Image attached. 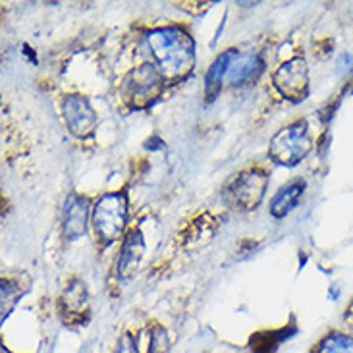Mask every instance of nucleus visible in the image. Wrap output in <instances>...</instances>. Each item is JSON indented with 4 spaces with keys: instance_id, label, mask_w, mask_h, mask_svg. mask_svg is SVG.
<instances>
[{
    "instance_id": "f03ea898",
    "label": "nucleus",
    "mask_w": 353,
    "mask_h": 353,
    "mask_svg": "<svg viewBox=\"0 0 353 353\" xmlns=\"http://www.w3.org/2000/svg\"><path fill=\"white\" fill-rule=\"evenodd\" d=\"M313 141L309 135V125L305 120H297L286 125L270 139L268 154L276 164L282 166H296L311 151Z\"/></svg>"
},
{
    "instance_id": "6e6552de",
    "label": "nucleus",
    "mask_w": 353,
    "mask_h": 353,
    "mask_svg": "<svg viewBox=\"0 0 353 353\" xmlns=\"http://www.w3.org/2000/svg\"><path fill=\"white\" fill-rule=\"evenodd\" d=\"M62 114L70 134L79 139H85L93 134L99 124L97 112L91 103L81 95H68L62 103Z\"/></svg>"
},
{
    "instance_id": "39448f33",
    "label": "nucleus",
    "mask_w": 353,
    "mask_h": 353,
    "mask_svg": "<svg viewBox=\"0 0 353 353\" xmlns=\"http://www.w3.org/2000/svg\"><path fill=\"white\" fill-rule=\"evenodd\" d=\"M268 185V174L263 168H251L236 176L226 190V195L232 205L239 209L251 210L259 207L265 197Z\"/></svg>"
},
{
    "instance_id": "423d86ee",
    "label": "nucleus",
    "mask_w": 353,
    "mask_h": 353,
    "mask_svg": "<svg viewBox=\"0 0 353 353\" xmlns=\"http://www.w3.org/2000/svg\"><path fill=\"white\" fill-rule=\"evenodd\" d=\"M278 93L292 101L301 103L309 93V68L303 57H296L284 62L272 76Z\"/></svg>"
},
{
    "instance_id": "1a4fd4ad",
    "label": "nucleus",
    "mask_w": 353,
    "mask_h": 353,
    "mask_svg": "<svg viewBox=\"0 0 353 353\" xmlns=\"http://www.w3.org/2000/svg\"><path fill=\"white\" fill-rule=\"evenodd\" d=\"M263 70H265V62L259 54H255V52H243V54L236 52V57L230 62L226 81L234 87L245 85V83L255 81L263 74Z\"/></svg>"
},
{
    "instance_id": "ddd939ff",
    "label": "nucleus",
    "mask_w": 353,
    "mask_h": 353,
    "mask_svg": "<svg viewBox=\"0 0 353 353\" xmlns=\"http://www.w3.org/2000/svg\"><path fill=\"white\" fill-rule=\"evenodd\" d=\"M234 57H236V50H226L220 57H216V60L210 64L209 72L205 76V99L209 103H212L219 97L220 89H222V81L226 79L230 62H232Z\"/></svg>"
},
{
    "instance_id": "9d476101",
    "label": "nucleus",
    "mask_w": 353,
    "mask_h": 353,
    "mask_svg": "<svg viewBox=\"0 0 353 353\" xmlns=\"http://www.w3.org/2000/svg\"><path fill=\"white\" fill-rule=\"evenodd\" d=\"M145 255V239L139 230H130L125 236L118 259V274L120 278H132L141 265V259Z\"/></svg>"
},
{
    "instance_id": "dca6fc26",
    "label": "nucleus",
    "mask_w": 353,
    "mask_h": 353,
    "mask_svg": "<svg viewBox=\"0 0 353 353\" xmlns=\"http://www.w3.org/2000/svg\"><path fill=\"white\" fill-rule=\"evenodd\" d=\"M210 234H212V230H210V219L209 216H201V219L193 220L190 226H188V234L183 236V239L188 241V245H193L199 239H209Z\"/></svg>"
},
{
    "instance_id": "f3484780",
    "label": "nucleus",
    "mask_w": 353,
    "mask_h": 353,
    "mask_svg": "<svg viewBox=\"0 0 353 353\" xmlns=\"http://www.w3.org/2000/svg\"><path fill=\"white\" fill-rule=\"evenodd\" d=\"M168 334L163 326H154L153 330H149V345H147V352L149 353H166L168 352Z\"/></svg>"
},
{
    "instance_id": "f257e3e1",
    "label": "nucleus",
    "mask_w": 353,
    "mask_h": 353,
    "mask_svg": "<svg viewBox=\"0 0 353 353\" xmlns=\"http://www.w3.org/2000/svg\"><path fill=\"white\" fill-rule=\"evenodd\" d=\"M147 45L153 52L159 70L168 81H180L195 64L193 39L180 28H157L147 33Z\"/></svg>"
},
{
    "instance_id": "20e7f679",
    "label": "nucleus",
    "mask_w": 353,
    "mask_h": 353,
    "mask_svg": "<svg viewBox=\"0 0 353 353\" xmlns=\"http://www.w3.org/2000/svg\"><path fill=\"white\" fill-rule=\"evenodd\" d=\"M164 76L153 64L134 68L124 79L122 95L132 108H147L159 101L163 93Z\"/></svg>"
},
{
    "instance_id": "9b49d317",
    "label": "nucleus",
    "mask_w": 353,
    "mask_h": 353,
    "mask_svg": "<svg viewBox=\"0 0 353 353\" xmlns=\"http://www.w3.org/2000/svg\"><path fill=\"white\" fill-rule=\"evenodd\" d=\"M87 214H89V207H87L85 197L72 193L66 199V205H64V219H62V226H64L66 238L77 239L85 234Z\"/></svg>"
},
{
    "instance_id": "2eb2a0df",
    "label": "nucleus",
    "mask_w": 353,
    "mask_h": 353,
    "mask_svg": "<svg viewBox=\"0 0 353 353\" xmlns=\"http://www.w3.org/2000/svg\"><path fill=\"white\" fill-rule=\"evenodd\" d=\"M313 353H353V336L344 332H330L316 344Z\"/></svg>"
},
{
    "instance_id": "7ed1b4c3",
    "label": "nucleus",
    "mask_w": 353,
    "mask_h": 353,
    "mask_svg": "<svg viewBox=\"0 0 353 353\" xmlns=\"http://www.w3.org/2000/svg\"><path fill=\"white\" fill-rule=\"evenodd\" d=\"M128 195L122 191L105 193L93 207V224L97 238L103 243H112L122 236L128 222Z\"/></svg>"
},
{
    "instance_id": "aec40b11",
    "label": "nucleus",
    "mask_w": 353,
    "mask_h": 353,
    "mask_svg": "<svg viewBox=\"0 0 353 353\" xmlns=\"http://www.w3.org/2000/svg\"><path fill=\"white\" fill-rule=\"evenodd\" d=\"M336 68H338V72H340V74H352L353 54H342L340 60H338V64H336Z\"/></svg>"
},
{
    "instance_id": "4468645a",
    "label": "nucleus",
    "mask_w": 353,
    "mask_h": 353,
    "mask_svg": "<svg viewBox=\"0 0 353 353\" xmlns=\"http://www.w3.org/2000/svg\"><path fill=\"white\" fill-rule=\"evenodd\" d=\"M297 332L296 325H290L286 328H278V330H261L257 334L251 336L249 347L253 353H274L276 347L282 342H286L290 336Z\"/></svg>"
},
{
    "instance_id": "6ab92c4d",
    "label": "nucleus",
    "mask_w": 353,
    "mask_h": 353,
    "mask_svg": "<svg viewBox=\"0 0 353 353\" xmlns=\"http://www.w3.org/2000/svg\"><path fill=\"white\" fill-rule=\"evenodd\" d=\"M114 353H137V344H135V340L132 338L130 332H125V334L118 340V345H116Z\"/></svg>"
},
{
    "instance_id": "f8f14e48",
    "label": "nucleus",
    "mask_w": 353,
    "mask_h": 353,
    "mask_svg": "<svg viewBox=\"0 0 353 353\" xmlns=\"http://www.w3.org/2000/svg\"><path fill=\"white\" fill-rule=\"evenodd\" d=\"M305 190V181L294 180L290 181L288 185H284L282 190H278V193L270 201V214L274 219H284L292 210L296 209L297 201L301 199Z\"/></svg>"
},
{
    "instance_id": "a211bd4d",
    "label": "nucleus",
    "mask_w": 353,
    "mask_h": 353,
    "mask_svg": "<svg viewBox=\"0 0 353 353\" xmlns=\"http://www.w3.org/2000/svg\"><path fill=\"white\" fill-rule=\"evenodd\" d=\"M19 296H21V290L16 286V282H10L4 278L2 280V315H8L10 309L16 305Z\"/></svg>"
},
{
    "instance_id": "0eeeda50",
    "label": "nucleus",
    "mask_w": 353,
    "mask_h": 353,
    "mask_svg": "<svg viewBox=\"0 0 353 353\" xmlns=\"http://www.w3.org/2000/svg\"><path fill=\"white\" fill-rule=\"evenodd\" d=\"M58 313L68 326L85 325L89 319V294L85 282L70 280L58 297Z\"/></svg>"
}]
</instances>
